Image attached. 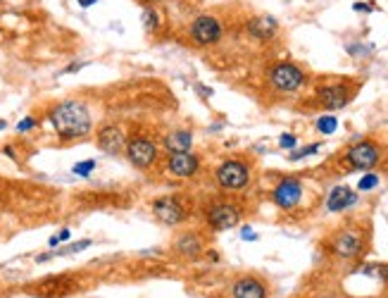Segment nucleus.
Returning a JSON list of instances; mask_svg holds the SVG:
<instances>
[{"instance_id":"obj_1","label":"nucleus","mask_w":388,"mask_h":298,"mask_svg":"<svg viewBox=\"0 0 388 298\" xmlns=\"http://www.w3.org/2000/svg\"><path fill=\"white\" fill-rule=\"evenodd\" d=\"M53 129L63 141H79L91 134L93 117L86 103L81 100H63L48 115Z\"/></svg>"},{"instance_id":"obj_2","label":"nucleus","mask_w":388,"mask_h":298,"mask_svg":"<svg viewBox=\"0 0 388 298\" xmlns=\"http://www.w3.org/2000/svg\"><path fill=\"white\" fill-rule=\"evenodd\" d=\"M267 81L274 91L293 93V91H301L303 86L308 84V74L293 63H274L267 72Z\"/></svg>"},{"instance_id":"obj_3","label":"nucleus","mask_w":388,"mask_h":298,"mask_svg":"<svg viewBox=\"0 0 388 298\" xmlns=\"http://www.w3.org/2000/svg\"><path fill=\"white\" fill-rule=\"evenodd\" d=\"M222 36H224V26L215 15H198L188 26V38L195 46H203V48L220 43Z\"/></svg>"},{"instance_id":"obj_4","label":"nucleus","mask_w":388,"mask_h":298,"mask_svg":"<svg viewBox=\"0 0 388 298\" xmlns=\"http://www.w3.org/2000/svg\"><path fill=\"white\" fill-rule=\"evenodd\" d=\"M381 160V148L374 141H357L343 153V165L348 169H374Z\"/></svg>"},{"instance_id":"obj_5","label":"nucleus","mask_w":388,"mask_h":298,"mask_svg":"<svg viewBox=\"0 0 388 298\" xmlns=\"http://www.w3.org/2000/svg\"><path fill=\"white\" fill-rule=\"evenodd\" d=\"M329 250L336 255V258H343V260L357 258V255L365 250V234L355 227H345L338 234H333Z\"/></svg>"},{"instance_id":"obj_6","label":"nucleus","mask_w":388,"mask_h":298,"mask_svg":"<svg viewBox=\"0 0 388 298\" xmlns=\"http://www.w3.org/2000/svg\"><path fill=\"white\" fill-rule=\"evenodd\" d=\"M217 184L229 191H238V188H246L250 181V167L243 160H227L215 169Z\"/></svg>"},{"instance_id":"obj_7","label":"nucleus","mask_w":388,"mask_h":298,"mask_svg":"<svg viewBox=\"0 0 388 298\" xmlns=\"http://www.w3.org/2000/svg\"><path fill=\"white\" fill-rule=\"evenodd\" d=\"M352 96H355V89L348 84H326L317 89L315 100L324 110H341V107L350 103Z\"/></svg>"},{"instance_id":"obj_8","label":"nucleus","mask_w":388,"mask_h":298,"mask_svg":"<svg viewBox=\"0 0 388 298\" xmlns=\"http://www.w3.org/2000/svg\"><path fill=\"white\" fill-rule=\"evenodd\" d=\"M126 158L134 167L139 169H151L158 160V146L146 137H136L126 144Z\"/></svg>"},{"instance_id":"obj_9","label":"nucleus","mask_w":388,"mask_h":298,"mask_svg":"<svg viewBox=\"0 0 388 298\" xmlns=\"http://www.w3.org/2000/svg\"><path fill=\"white\" fill-rule=\"evenodd\" d=\"M153 213L155 218L162 220L165 225H181L183 220L188 218V210L183 206L181 198H176V196H162L153 203Z\"/></svg>"},{"instance_id":"obj_10","label":"nucleus","mask_w":388,"mask_h":298,"mask_svg":"<svg viewBox=\"0 0 388 298\" xmlns=\"http://www.w3.org/2000/svg\"><path fill=\"white\" fill-rule=\"evenodd\" d=\"M303 191H305L303 181L289 177V179H281L274 186V191H271V201H274L281 210H293L296 206H301Z\"/></svg>"},{"instance_id":"obj_11","label":"nucleus","mask_w":388,"mask_h":298,"mask_svg":"<svg viewBox=\"0 0 388 298\" xmlns=\"http://www.w3.org/2000/svg\"><path fill=\"white\" fill-rule=\"evenodd\" d=\"M238 222H241V210L231 203H217L208 210V225L215 232H227V229H234Z\"/></svg>"},{"instance_id":"obj_12","label":"nucleus","mask_w":388,"mask_h":298,"mask_svg":"<svg viewBox=\"0 0 388 298\" xmlns=\"http://www.w3.org/2000/svg\"><path fill=\"white\" fill-rule=\"evenodd\" d=\"M200 169V158L190 151H183V153H172L167 158V172L172 174L176 179H190L195 177Z\"/></svg>"},{"instance_id":"obj_13","label":"nucleus","mask_w":388,"mask_h":298,"mask_svg":"<svg viewBox=\"0 0 388 298\" xmlns=\"http://www.w3.org/2000/svg\"><path fill=\"white\" fill-rule=\"evenodd\" d=\"M246 31H248L250 38L271 41L279 33V22L269 15H255L246 22Z\"/></svg>"},{"instance_id":"obj_14","label":"nucleus","mask_w":388,"mask_h":298,"mask_svg":"<svg viewBox=\"0 0 388 298\" xmlns=\"http://www.w3.org/2000/svg\"><path fill=\"white\" fill-rule=\"evenodd\" d=\"M98 148L105 153L117 155L126 148V134L122 132L117 124H105L103 129L98 132Z\"/></svg>"},{"instance_id":"obj_15","label":"nucleus","mask_w":388,"mask_h":298,"mask_svg":"<svg viewBox=\"0 0 388 298\" xmlns=\"http://www.w3.org/2000/svg\"><path fill=\"white\" fill-rule=\"evenodd\" d=\"M357 203V193L348 186H336L331 188L329 198H326V210L329 213H341V210H348L350 206Z\"/></svg>"},{"instance_id":"obj_16","label":"nucleus","mask_w":388,"mask_h":298,"mask_svg":"<svg viewBox=\"0 0 388 298\" xmlns=\"http://www.w3.org/2000/svg\"><path fill=\"white\" fill-rule=\"evenodd\" d=\"M267 287L255 277H243L234 284V298H264Z\"/></svg>"},{"instance_id":"obj_17","label":"nucleus","mask_w":388,"mask_h":298,"mask_svg":"<svg viewBox=\"0 0 388 298\" xmlns=\"http://www.w3.org/2000/svg\"><path fill=\"white\" fill-rule=\"evenodd\" d=\"M174 248H176V253L183 255V258H195V255L203 250V239L198 234H181L179 239L174 241Z\"/></svg>"},{"instance_id":"obj_18","label":"nucleus","mask_w":388,"mask_h":298,"mask_svg":"<svg viewBox=\"0 0 388 298\" xmlns=\"http://www.w3.org/2000/svg\"><path fill=\"white\" fill-rule=\"evenodd\" d=\"M190 144H193V134L188 129H176V132H169L167 139H165V148L169 153H183V151H190Z\"/></svg>"},{"instance_id":"obj_19","label":"nucleus","mask_w":388,"mask_h":298,"mask_svg":"<svg viewBox=\"0 0 388 298\" xmlns=\"http://www.w3.org/2000/svg\"><path fill=\"white\" fill-rule=\"evenodd\" d=\"M143 26H146V31H158V26H160V15H158V10L153 8V5H146L143 8Z\"/></svg>"},{"instance_id":"obj_20","label":"nucleus","mask_w":388,"mask_h":298,"mask_svg":"<svg viewBox=\"0 0 388 298\" xmlns=\"http://www.w3.org/2000/svg\"><path fill=\"white\" fill-rule=\"evenodd\" d=\"M317 129L322 134H333L338 129V119L333 117V115H322V117L317 119Z\"/></svg>"},{"instance_id":"obj_21","label":"nucleus","mask_w":388,"mask_h":298,"mask_svg":"<svg viewBox=\"0 0 388 298\" xmlns=\"http://www.w3.org/2000/svg\"><path fill=\"white\" fill-rule=\"evenodd\" d=\"M93 169H95V160H81V162H77V165L72 167V172L79 174V177H88Z\"/></svg>"},{"instance_id":"obj_22","label":"nucleus","mask_w":388,"mask_h":298,"mask_svg":"<svg viewBox=\"0 0 388 298\" xmlns=\"http://www.w3.org/2000/svg\"><path fill=\"white\" fill-rule=\"evenodd\" d=\"M377 184H379V177L374 172H370V174H365V177L357 181V188H360V191H370V188H374Z\"/></svg>"},{"instance_id":"obj_23","label":"nucleus","mask_w":388,"mask_h":298,"mask_svg":"<svg viewBox=\"0 0 388 298\" xmlns=\"http://www.w3.org/2000/svg\"><path fill=\"white\" fill-rule=\"evenodd\" d=\"M319 144H312V146H308V148H301V151H296V153H291L289 158L291 160H303V158H308V155H312V153H317L319 151Z\"/></svg>"},{"instance_id":"obj_24","label":"nucleus","mask_w":388,"mask_h":298,"mask_svg":"<svg viewBox=\"0 0 388 298\" xmlns=\"http://www.w3.org/2000/svg\"><path fill=\"white\" fill-rule=\"evenodd\" d=\"M33 127H36V119H33V117H24L17 124V132H29V129H33Z\"/></svg>"},{"instance_id":"obj_25","label":"nucleus","mask_w":388,"mask_h":298,"mask_svg":"<svg viewBox=\"0 0 388 298\" xmlns=\"http://www.w3.org/2000/svg\"><path fill=\"white\" fill-rule=\"evenodd\" d=\"M296 137H293V134H284V137L281 139H279V146H281V148H293L296 146Z\"/></svg>"},{"instance_id":"obj_26","label":"nucleus","mask_w":388,"mask_h":298,"mask_svg":"<svg viewBox=\"0 0 388 298\" xmlns=\"http://www.w3.org/2000/svg\"><path fill=\"white\" fill-rule=\"evenodd\" d=\"M241 239H243V241H255V239H257V234H255V232H250V227H246V229L241 232Z\"/></svg>"},{"instance_id":"obj_27","label":"nucleus","mask_w":388,"mask_h":298,"mask_svg":"<svg viewBox=\"0 0 388 298\" xmlns=\"http://www.w3.org/2000/svg\"><path fill=\"white\" fill-rule=\"evenodd\" d=\"M55 236H58V241L63 243V241H67V239H70V236H72V229H63V232L55 234Z\"/></svg>"},{"instance_id":"obj_28","label":"nucleus","mask_w":388,"mask_h":298,"mask_svg":"<svg viewBox=\"0 0 388 298\" xmlns=\"http://www.w3.org/2000/svg\"><path fill=\"white\" fill-rule=\"evenodd\" d=\"M77 3L81 5V8H93V5L98 3V0H77Z\"/></svg>"},{"instance_id":"obj_29","label":"nucleus","mask_w":388,"mask_h":298,"mask_svg":"<svg viewBox=\"0 0 388 298\" xmlns=\"http://www.w3.org/2000/svg\"><path fill=\"white\" fill-rule=\"evenodd\" d=\"M139 3H143V5H158V3H162V0H139Z\"/></svg>"},{"instance_id":"obj_30","label":"nucleus","mask_w":388,"mask_h":298,"mask_svg":"<svg viewBox=\"0 0 388 298\" xmlns=\"http://www.w3.org/2000/svg\"><path fill=\"white\" fill-rule=\"evenodd\" d=\"M0 129H5V122L3 119H0Z\"/></svg>"}]
</instances>
